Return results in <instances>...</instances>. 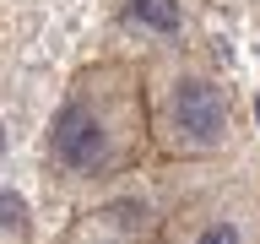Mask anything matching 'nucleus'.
Instances as JSON below:
<instances>
[{
    "label": "nucleus",
    "mask_w": 260,
    "mask_h": 244,
    "mask_svg": "<svg viewBox=\"0 0 260 244\" xmlns=\"http://www.w3.org/2000/svg\"><path fill=\"white\" fill-rule=\"evenodd\" d=\"M146 141H152V130H146L141 71L119 60H98L60 98L44 136V158L60 185H103V179L136 168Z\"/></svg>",
    "instance_id": "1"
},
{
    "label": "nucleus",
    "mask_w": 260,
    "mask_h": 244,
    "mask_svg": "<svg viewBox=\"0 0 260 244\" xmlns=\"http://www.w3.org/2000/svg\"><path fill=\"white\" fill-rule=\"evenodd\" d=\"M146 130L168 158H217L239 136V98L201 54H162L141 76Z\"/></svg>",
    "instance_id": "2"
},
{
    "label": "nucleus",
    "mask_w": 260,
    "mask_h": 244,
    "mask_svg": "<svg viewBox=\"0 0 260 244\" xmlns=\"http://www.w3.org/2000/svg\"><path fill=\"white\" fill-rule=\"evenodd\" d=\"M179 244H255V201L239 190L206 195L201 206L174 217Z\"/></svg>",
    "instance_id": "3"
},
{
    "label": "nucleus",
    "mask_w": 260,
    "mask_h": 244,
    "mask_svg": "<svg viewBox=\"0 0 260 244\" xmlns=\"http://www.w3.org/2000/svg\"><path fill=\"white\" fill-rule=\"evenodd\" d=\"M125 16L136 27L157 33V38H174V33L184 27V6H179V0H125Z\"/></svg>",
    "instance_id": "4"
},
{
    "label": "nucleus",
    "mask_w": 260,
    "mask_h": 244,
    "mask_svg": "<svg viewBox=\"0 0 260 244\" xmlns=\"http://www.w3.org/2000/svg\"><path fill=\"white\" fill-rule=\"evenodd\" d=\"M87 244H119V239H114V233H92Z\"/></svg>",
    "instance_id": "5"
}]
</instances>
